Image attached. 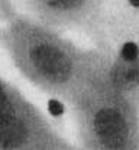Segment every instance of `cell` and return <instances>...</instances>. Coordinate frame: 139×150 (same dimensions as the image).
Here are the masks:
<instances>
[{
  "label": "cell",
  "instance_id": "1",
  "mask_svg": "<svg viewBox=\"0 0 139 150\" xmlns=\"http://www.w3.org/2000/svg\"><path fill=\"white\" fill-rule=\"evenodd\" d=\"M0 29V43L29 84L68 105L107 62L101 49H86L62 32L12 9Z\"/></svg>",
  "mask_w": 139,
  "mask_h": 150
},
{
  "label": "cell",
  "instance_id": "2",
  "mask_svg": "<svg viewBox=\"0 0 139 150\" xmlns=\"http://www.w3.org/2000/svg\"><path fill=\"white\" fill-rule=\"evenodd\" d=\"M110 55L70 104L81 150H139V103L109 76Z\"/></svg>",
  "mask_w": 139,
  "mask_h": 150
},
{
  "label": "cell",
  "instance_id": "3",
  "mask_svg": "<svg viewBox=\"0 0 139 150\" xmlns=\"http://www.w3.org/2000/svg\"><path fill=\"white\" fill-rule=\"evenodd\" d=\"M26 97L0 114V150H78Z\"/></svg>",
  "mask_w": 139,
  "mask_h": 150
},
{
  "label": "cell",
  "instance_id": "4",
  "mask_svg": "<svg viewBox=\"0 0 139 150\" xmlns=\"http://www.w3.org/2000/svg\"><path fill=\"white\" fill-rule=\"evenodd\" d=\"M29 16L60 32L96 35L101 28L106 0H25Z\"/></svg>",
  "mask_w": 139,
  "mask_h": 150
},
{
  "label": "cell",
  "instance_id": "5",
  "mask_svg": "<svg viewBox=\"0 0 139 150\" xmlns=\"http://www.w3.org/2000/svg\"><path fill=\"white\" fill-rule=\"evenodd\" d=\"M23 97L25 95L13 84H10L9 81H6L4 78L0 76V114L6 111L9 107H12L15 103H18Z\"/></svg>",
  "mask_w": 139,
  "mask_h": 150
},
{
  "label": "cell",
  "instance_id": "6",
  "mask_svg": "<svg viewBox=\"0 0 139 150\" xmlns=\"http://www.w3.org/2000/svg\"><path fill=\"white\" fill-rule=\"evenodd\" d=\"M13 9V6L9 3V0H0V15L4 16L7 12H10Z\"/></svg>",
  "mask_w": 139,
  "mask_h": 150
},
{
  "label": "cell",
  "instance_id": "7",
  "mask_svg": "<svg viewBox=\"0 0 139 150\" xmlns=\"http://www.w3.org/2000/svg\"><path fill=\"white\" fill-rule=\"evenodd\" d=\"M130 6H133V7H136V9H139V0H126Z\"/></svg>",
  "mask_w": 139,
  "mask_h": 150
},
{
  "label": "cell",
  "instance_id": "8",
  "mask_svg": "<svg viewBox=\"0 0 139 150\" xmlns=\"http://www.w3.org/2000/svg\"><path fill=\"white\" fill-rule=\"evenodd\" d=\"M136 42H138V45H139V35H138V39H136Z\"/></svg>",
  "mask_w": 139,
  "mask_h": 150
},
{
  "label": "cell",
  "instance_id": "9",
  "mask_svg": "<svg viewBox=\"0 0 139 150\" xmlns=\"http://www.w3.org/2000/svg\"><path fill=\"white\" fill-rule=\"evenodd\" d=\"M78 150H81V149H78Z\"/></svg>",
  "mask_w": 139,
  "mask_h": 150
}]
</instances>
